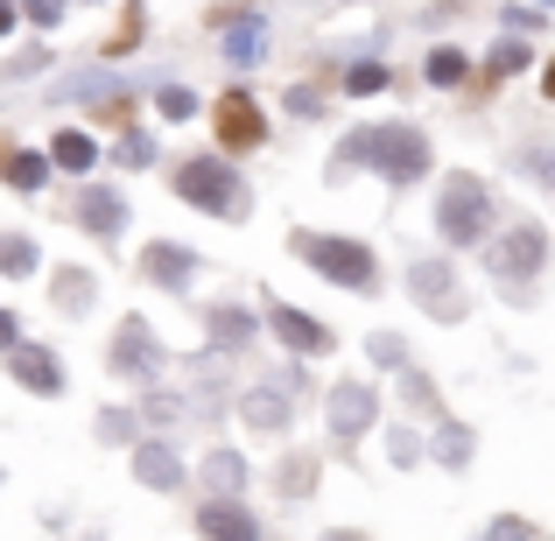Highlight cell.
I'll return each mask as SVG.
<instances>
[{"label":"cell","instance_id":"obj_5","mask_svg":"<svg viewBox=\"0 0 555 541\" xmlns=\"http://www.w3.org/2000/svg\"><path fill=\"white\" fill-rule=\"evenodd\" d=\"M542 260H548V232L542 226H520V232H506V240H500L492 268H500V274H534Z\"/></svg>","mask_w":555,"mask_h":541},{"label":"cell","instance_id":"obj_9","mask_svg":"<svg viewBox=\"0 0 555 541\" xmlns=\"http://www.w3.org/2000/svg\"><path fill=\"white\" fill-rule=\"evenodd\" d=\"M331 422H338L345 436H359L373 422V387H338L331 394Z\"/></svg>","mask_w":555,"mask_h":541},{"label":"cell","instance_id":"obj_11","mask_svg":"<svg viewBox=\"0 0 555 541\" xmlns=\"http://www.w3.org/2000/svg\"><path fill=\"white\" fill-rule=\"evenodd\" d=\"M149 274L163 288H183L190 282V254H183V246H149Z\"/></svg>","mask_w":555,"mask_h":541},{"label":"cell","instance_id":"obj_25","mask_svg":"<svg viewBox=\"0 0 555 541\" xmlns=\"http://www.w3.org/2000/svg\"><path fill=\"white\" fill-rule=\"evenodd\" d=\"M14 338V317H0V345H8Z\"/></svg>","mask_w":555,"mask_h":541},{"label":"cell","instance_id":"obj_7","mask_svg":"<svg viewBox=\"0 0 555 541\" xmlns=\"http://www.w3.org/2000/svg\"><path fill=\"white\" fill-rule=\"evenodd\" d=\"M268 317H274V331H282V338L296 345V352H331V331H324V324H310L302 310H288V302H274Z\"/></svg>","mask_w":555,"mask_h":541},{"label":"cell","instance_id":"obj_26","mask_svg":"<svg viewBox=\"0 0 555 541\" xmlns=\"http://www.w3.org/2000/svg\"><path fill=\"white\" fill-rule=\"evenodd\" d=\"M542 92H548V99H555V64H548V78H542Z\"/></svg>","mask_w":555,"mask_h":541},{"label":"cell","instance_id":"obj_6","mask_svg":"<svg viewBox=\"0 0 555 541\" xmlns=\"http://www.w3.org/2000/svg\"><path fill=\"white\" fill-rule=\"evenodd\" d=\"M260 134H268V127H260V113H254V99H246V92L218 99V141H225V149H254Z\"/></svg>","mask_w":555,"mask_h":541},{"label":"cell","instance_id":"obj_21","mask_svg":"<svg viewBox=\"0 0 555 541\" xmlns=\"http://www.w3.org/2000/svg\"><path fill=\"white\" fill-rule=\"evenodd\" d=\"M163 113H169V120H190V113H197V99L177 85V92H163Z\"/></svg>","mask_w":555,"mask_h":541},{"label":"cell","instance_id":"obj_19","mask_svg":"<svg viewBox=\"0 0 555 541\" xmlns=\"http://www.w3.org/2000/svg\"><path fill=\"white\" fill-rule=\"evenodd\" d=\"M204 528H211V534H246V528H254V520H246V514H225V506H211V514H204Z\"/></svg>","mask_w":555,"mask_h":541},{"label":"cell","instance_id":"obj_16","mask_svg":"<svg viewBox=\"0 0 555 541\" xmlns=\"http://www.w3.org/2000/svg\"><path fill=\"white\" fill-rule=\"evenodd\" d=\"M211 331H218V338H232V345H240L246 331H254V317H246V310H218V317H211Z\"/></svg>","mask_w":555,"mask_h":541},{"label":"cell","instance_id":"obj_4","mask_svg":"<svg viewBox=\"0 0 555 541\" xmlns=\"http://www.w3.org/2000/svg\"><path fill=\"white\" fill-rule=\"evenodd\" d=\"M177 190H183V197H197L204 211H240V183H232L225 163H183L177 169Z\"/></svg>","mask_w":555,"mask_h":541},{"label":"cell","instance_id":"obj_27","mask_svg":"<svg viewBox=\"0 0 555 541\" xmlns=\"http://www.w3.org/2000/svg\"><path fill=\"white\" fill-rule=\"evenodd\" d=\"M8 22H14V14H8V8H0V28H8Z\"/></svg>","mask_w":555,"mask_h":541},{"label":"cell","instance_id":"obj_10","mask_svg":"<svg viewBox=\"0 0 555 541\" xmlns=\"http://www.w3.org/2000/svg\"><path fill=\"white\" fill-rule=\"evenodd\" d=\"M78 218H85V226H92V232H120V218H127V204H120V197H113V190H92V197H85V204H78Z\"/></svg>","mask_w":555,"mask_h":541},{"label":"cell","instance_id":"obj_22","mask_svg":"<svg viewBox=\"0 0 555 541\" xmlns=\"http://www.w3.org/2000/svg\"><path fill=\"white\" fill-rule=\"evenodd\" d=\"M379 85H387V70H379V64H359L352 70V92H379Z\"/></svg>","mask_w":555,"mask_h":541},{"label":"cell","instance_id":"obj_18","mask_svg":"<svg viewBox=\"0 0 555 541\" xmlns=\"http://www.w3.org/2000/svg\"><path fill=\"white\" fill-rule=\"evenodd\" d=\"M260 42H268V36H260V22H240V36H232V56H240V64H254Z\"/></svg>","mask_w":555,"mask_h":541},{"label":"cell","instance_id":"obj_20","mask_svg":"<svg viewBox=\"0 0 555 541\" xmlns=\"http://www.w3.org/2000/svg\"><path fill=\"white\" fill-rule=\"evenodd\" d=\"M8 177L22 183V190H36V183H42V163H36V155H14V163H8Z\"/></svg>","mask_w":555,"mask_h":541},{"label":"cell","instance_id":"obj_3","mask_svg":"<svg viewBox=\"0 0 555 541\" xmlns=\"http://www.w3.org/2000/svg\"><path fill=\"white\" fill-rule=\"evenodd\" d=\"M296 254L310 260V268H324L331 282H345V288H373V282H379L373 254H366V246H352V240H317V232H302Z\"/></svg>","mask_w":555,"mask_h":541},{"label":"cell","instance_id":"obj_13","mask_svg":"<svg viewBox=\"0 0 555 541\" xmlns=\"http://www.w3.org/2000/svg\"><path fill=\"white\" fill-rule=\"evenodd\" d=\"M141 478L149 486H177V458L169 450H141Z\"/></svg>","mask_w":555,"mask_h":541},{"label":"cell","instance_id":"obj_8","mask_svg":"<svg viewBox=\"0 0 555 541\" xmlns=\"http://www.w3.org/2000/svg\"><path fill=\"white\" fill-rule=\"evenodd\" d=\"M415 296L429 302L436 317H457V310H464V302L450 296V268H443V260H422V268H415Z\"/></svg>","mask_w":555,"mask_h":541},{"label":"cell","instance_id":"obj_2","mask_svg":"<svg viewBox=\"0 0 555 541\" xmlns=\"http://www.w3.org/2000/svg\"><path fill=\"white\" fill-rule=\"evenodd\" d=\"M436 226H443L450 246L486 240V226H492V190L478 183V177H450L443 183V204H436Z\"/></svg>","mask_w":555,"mask_h":541},{"label":"cell","instance_id":"obj_24","mask_svg":"<svg viewBox=\"0 0 555 541\" xmlns=\"http://www.w3.org/2000/svg\"><path fill=\"white\" fill-rule=\"evenodd\" d=\"M528 177H542V183H555V149H548V155H528Z\"/></svg>","mask_w":555,"mask_h":541},{"label":"cell","instance_id":"obj_23","mask_svg":"<svg viewBox=\"0 0 555 541\" xmlns=\"http://www.w3.org/2000/svg\"><path fill=\"white\" fill-rule=\"evenodd\" d=\"M0 268H28V240H0Z\"/></svg>","mask_w":555,"mask_h":541},{"label":"cell","instance_id":"obj_1","mask_svg":"<svg viewBox=\"0 0 555 541\" xmlns=\"http://www.w3.org/2000/svg\"><path fill=\"white\" fill-rule=\"evenodd\" d=\"M338 163H373L379 177L415 183L422 169H429V141H422L415 127H366V134H352L338 149Z\"/></svg>","mask_w":555,"mask_h":541},{"label":"cell","instance_id":"obj_14","mask_svg":"<svg viewBox=\"0 0 555 541\" xmlns=\"http://www.w3.org/2000/svg\"><path fill=\"white\" fill-rule=\"evenodd\" d=\"M56 163L64 169H92V141L85 134H56Z\"/></svg>","mask_w":555,"mask_h":541},{"label":"cell","instance_id":"obj_12","mask_svg":"<svg viewBox=\"0 0 555 541\" xmlns=\"http://www.w3.org/2000/svg\"><path fill=\"white\" fill-rule=\"evenodd\" d=\"M14 365H22V379H28V387H36V394H56V365L42 359V352H22Z\"/></svg>","mask_w":555,"mask_h":541},{"label":"cell","instance_id":"obj_15","mask_svg":"<svg viewBox=\"0 0 555 541\" xmlns=\"http://www.w3.org/2000/svg\"><path fill=\"white\" fill-rule=\"evenodd\" d=\"M113 359H127V365H149V359H155V345L141 338V324H127V338L113 345Z\"/></svg>","mask_w":555,"mask_h":541},{"label":"cell","instance_id":"obj_17","mask_svg":"<svg viewBox=\"0 0 555 541\" xmlns=\"http://www.w3.org/2000/svg\"><path fill=\"white\" fill-rule=\"evenodd\" d=\"M429 78H436V85H457V78H464V56H457V50H436V56H429Z\"/></svg>","mask_w":555,"mask_h":541}]
</instances>
